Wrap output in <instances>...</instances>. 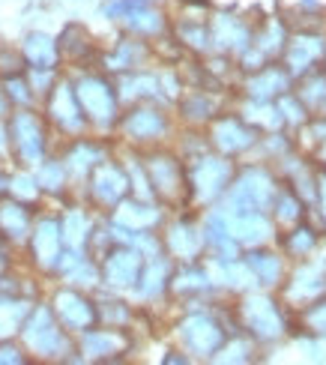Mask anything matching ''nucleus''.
<instances>
[{"mask_svg":"<svg viewBox=\"0 0 326 365\" xmlns=\"http://www.w3.org/2000/svg\"><path fill=\"white\" fill-rule=\"evenodd\" d=\"M24 57L36 69H51V60L57 57V42L45 34H34L30 42H24Z\"/></svg>","mask_w":326,"mask_h":365,"instance_id":"f257e3e1","label":"nucleus"}]
</instances>
